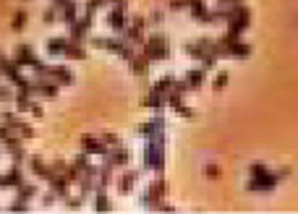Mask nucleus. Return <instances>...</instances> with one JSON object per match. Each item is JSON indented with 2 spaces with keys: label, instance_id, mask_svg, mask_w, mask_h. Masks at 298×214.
Wrapping results in <instances>:
<instances>
[{
  "label": "nucleus",
  "instance_id": "f257e3e1",
  "mask_svg": "<svg viewBox=\"0 0 298 214\" xmlns=\"http://www.w3.org/2000/svg\"><path fill=\"white\" fill-rule=\"evenodd\" d=\"M165 141H167V136L157 133L152 139H147V146H144V167L154 170L157 175H162V170H165Z\"/></svg>",
  "mask_w": 298,
  "mask_h": 214
},
{
  "label": "nucleus",
  "instance_id": "f03ea898",
  "mask_svg": "<svg viewBox=\"0 0 298 214\" xmlns=\"http://www.w3.org/2000/svg\"><path fill=\"white\" fill-rule=\"evenodd\" d=\"M141 52H144L149 58V63H154V60H165L170 55V42L165 34L160 32H154L144 39V44H141Z\"/></svg>",
  "mask_w": 298,
  "mask_h": 214
},
{
  "label": "nucleus",
  "instance_id": "7ed1b4c3",
  "mask_svg": "<svg viewBox=\"0 0 298 214\" xmlns=\"http://www.w3.org/2000/svg\"><path fill=\"white\" fill-rule=\"evenodd\" d=\"M165 193H167V180L160 175V178H154L149 186H147L144 196H141V204H144L147 209H154V206L165 198Z\"/></svg>",
  "mask_w": 298,
  "mask_h": 214
},
{
  "label": "nucleus",
  "instance_id": "20e7f679",
  "mask_svg": "<svg viewBox=\"0 0 298 214\" xmlns=\"http://www.w3.org/2000/svg\"><path fill=\"white\" fill-rule=\"evenodd\" d=\"M277 183H280L277 173L267 170L264 175H257V178H251V180L246 183V188H248V191H254V193H267V191H272V188L277 186Z\"/></svg>",
  "mask_w": 298,
  "mask_h": 214
},
{
  "label": "nucleus",
  "instance_id": "39448f33",
  "mask_svg": "<svg viewBox=\"0 0 298 214\" xmlns=\"http://www.w3.org/2000/svg\"><path fill=\"white\" fill-rule=\"evenodd\" d=\"M105 21H107V26L113 29L115 34H123V32H125V26H129V16H125V3L113 6V11H107Z\"/></svg>",
  "mask_w": 298,
  "mask_h": 214
},
{
  "label": "nucleus",
  "instance_id": "423d86ee",
  "mask_svg": "<svg viewBox=\"0 0 298 214\" xmlns=\"http://www.w3.org/2000/svg\"><path fill=\"white\" fill-rule=\"evenodd\" d=\"M165 131H167V123H165V115H162V113H157L154 118H149L147 123H141V126L136 128V133L144 136V139H152V136L165 133Z\"/></svg>",
  "mask_w": 298,
  "mask_h": 214
},
{
  "label": "nucleus",
  "instance_id": "0eeeda50",
  "mask_svg": "<svg viewBox=\"0 0 298 214\" xmlns=\"http://www.w3.org/2000/svg\"><path fill=\"white\" fill-rule=\"evenodd\" d=\"M92 21H94L92 13H84V16H78V19L71 24L68 39H71V42H84V39H87V34H89V29H92Z\"/></svg>",
  "mask_w": 298,
  "mask_h": 214
},
{
  "label": "nucleus",
  "instance_id": "6e6552de",
  "mask_svg": "<svg viewBox=\"0 0 298 214\" xmlns=\"http://www.w3.org/2000/svg\"><path fill=\"white\" fill-rule=\"evenodd\" d=\"M11 60H13L19 68H31L39 58H37V52H34V47H31V44H19V47L13 50V58H11Z\"/></svg>",
  "mask_w": 298,
  "mask_h": 214
},
{
  "label": "nucleus",
  "instance_id": "1a4fd4ad",
  "mask_svg": "<svg viewBox=\"0 0 298 214\" xmlns=\"http://www.w3.org/2000/svg\"><path fill=\"white\" fill-rule=\"evenodd\" d=\"M81 149L87 151V154L92 157V154H97V157H105L107 151H110V146L100 139V136H81Z\"/></svg>",
  "mask_w": 298,
  "mask_h": 214
},
{
  "label": "nucleus",
  "instance_id": "9d476101",
  "mask_svg": "<svg viewBox=\"0 0 298 214\" xmlns=\"http://www.w3.org/2000/svg\"><path fill=\"white\" fill-rule=\"evenodd\" d=\"M45 79H53L58 86H71L73 84V71L66 68V66H47Z\"/></svg>",
  "mask_w": 298,
  "mask_h": 214
},
{
  "label": "nucleus",
  "instance_id": "9b49d317",
  "mask_svg": "<svg viewBox=\"0 0 298 214\" xmlns=\"http://www.w3.org/2000/svg\"><path fill=\"white\" fill-rule=\"evenodd\" d=\"M58 19L63 24H68V26L78 19V3L76 0H63V3L58 6Z\"/></svg>",
  "mask_w": 298,
  "mask_h": 214
},
{
  "label": "nucleus",
  "instance_id": "f8f14e48",
  "mask_svg": "<svg viewBox=\"0 0 298 214\" xmlns=\"http://www.w3.org/2000/svg\"><path fill=\"white\" fill-rule=\"evenodd\" d=\"M102 159H105V162H110L113 167H125V165H129V159H131V151H129V149H123V146L118 144V146L110 149Z\"/></svg>",
  "mask_w": 298,
  "mask_h": 214
},
{
  "label": "nucleus",
  "instance_id": "ddd939ff",
  "mask_svg": "<svg viewBox=\"0 0 298 214\" xmlns=\"http://www.w3.org/2000/svg\"><path fill=\"white\" fill-rule=\"evenodd\" d=\"M21 183H24V173H21L19 165H13L8 173L0 175V188H19Z\"/></svg>",
  "mask_w": 298,
  "mask_h": 214
},
{
  "label": "nucleus",
  "instance_id": "4468645a",
  "mask_svg": "<svg viewBox=\"0 0 298 214\" xmlns=\"http://www.w3.org/2000/svg\"><path fill=\"white\" fill-rule=\"evenodd\" d=\"M29 167H31V173H34L39 180H45V183H50L53 180V167L50 165H47V162H42V157H31L29 159Z\"/></svg>",
  "mask_w": 298,
  "mask_h": 214
},
{
  "label": "nucleus",
  "instance_id": "2eb2a0df",
  "mask_svg": "<svg viewBox=\"0 0 298 214\" xmlns=\"http://www.w3.org/2000/svg\"><path fill=\"white\" fill-rule=\"evenodd\" d=\"M188 13H191V19H196L199 24H209V8L204 0H188Z\"/></svg>",
  "mask_w": 298,
  "mask_h": 214
},
{
  "label": "nucleus",
  "instance_id": "dca6fc26",
  "mask_svg": "<svg viewBox=\"0 0 298 214\" xmlns=\"http://www.w3.org/2000/svg\"><path fill=\"white\" fill-rule=\"evenodd\" d=\"M251 52H254V47L241 39H235V42H228V58H235V60H246Z\"/></svg>",
  "mask_w": 298,
  "mask_h": 214
},
{
  "label": "nucleus",
  "instance_id": "f3484780",
  "mask_svg": "<svg viewBox=\"0 0 298 214\" xmlns=\"http://www.w3.org/2000/svg\"><path fill=\"white\" fill-rule=\"evenodd\" d=\"M139 170H125L120 178H118V191L120 193H131L134 191V186H136V180H139Z\"/></svg>",
  "mask_w": 298,
  "mask_h": 214
},
{
  "label": "nucleus",
  "instance_id": "a211bd4d",
  "mask_svg": "<svg viewBox=\"0 0 298 214\" xmlns=\"http://www.w3.org/2000/svg\"><path fill=\"white\" fill-rule=\"evenodd\" d=\"M204 79H207V71L204 68H191L186 73V84H188V91H196V89H201V84H204Z\"/></svg>",
  "mask_w": 298,
  "mask_h": 214
},
{
  "label": "nucleus",
  "instance_id": "6ab92c4d",
  "mask_svg": "<svg viewBox=\"0 0 298 214\" xmlns=\"http://www.w3.org/2000/svg\"><path fill=\"white\" fill-rule=\"evenodd\" d=\"M141 102H144V107H149V110H154V113H162L165 110V107H167V102H165V94H160V91H149V94L144 97V99H141Z\"/></svg>",
  "mask_w": 298,
  "mask_h": 214
},
{
  "label": "nucleus",
  "instance_id": "aec40b11",
  "mask_svg": "<svg viewBox=\"0 0 298 214\" xmlns=\"http://www.w3.org/2000/svg\"><path fill=\"white\" fill-rule=\"evenodd\" d=\"M66 47H68V37H50L47 39V55H53V58H63Z\"/></svg>",
  "mask_w": 298,
  "mask_h": 214
},
{
  "label": "nucleus",
  "instance_id": "412c9836",
  "mask_svg": "<svg viewBox=\"0 0 298 214\" xmlns=\"http://www.w3.org/2000/svg\"><path fill=\"white\" fill-rule=\"evenodd\" d=\"M47 186H50V191H53L58 198H66V196H68V186H71V183L66 180V175H53V180L47 183Z\"/></svg>",
  "mask_w": 298,
  "mask_h": 214
},
{
  "label": "nucleus",
  "instance_id": "4be33fe9",
  "mask_svg": "<svg viewBox=\"0 0 298 214\" xmlns=\"http://www.w3.org/2000/svg\"><path fill=\"white\" fill-rule=\"evenodd\" d=\"M129 66H131V71H134L136 76H147V73H149V58H147L144 52H136Z\"/></svg>",
  "mask_w": 298,
  "mask_h": 214
},
{
  "label": "nucleus",
  "instance_id": "5701e85b",
  "mask_svg": "<svg viewBox=\"0 0 298 214\" xmlns=\"http://www.w3.org/2000/svg\"><path fill=\"white\" fill-rule=\"evenodd\" d=\"M63 58H68V60H84L87 58L84 42H71L68 39V47H66V52H63Z\"/></svg>",
  "mask_w": 298,
  "mask_h": 214
},
{
  "label": "nucleus",
  "instance_id": "b1692460",
  "mask_svg": "<svg viewBox=\"0 0 298 214\" xmlns=\"http://www.w3.org/2000/svg\"><path fill=\"white\" fill-rule=\"evenodd\" d=\"M183 52H186L188 58H194V60H199V63H201V58H204V55H207V50H204V47H201V44H199V42H186V44H183Z\"/></svg>",
  "mask_w": 298,
  "mask_h": 214
},
{
  "label": "nucleus",
  "instance_id": "393cba45",
  "mask_svg": "<svg viewBox=\"0 0 298 214\" xmlns=\"http://www.w3.org/2000/svg\"><path fill=\"white\" fill-rule=\"evenodd\" d=\"M92 196H94V209H97V211H107V209H113V204H110V198H107V193H105L102 188H97Z\"/></svg>",
  "mask_w": 298,
  "mask_h": 214
},
{
  "label": "nucleus",
  "instance_id": "a878e982",
  "mask_svg": "<svg viewBox=\"0 0 298 214\" xmlns=\"http://www.w3.org/2000/svg\"><path fill=\"white\" fill-rule=\"evenodd\" d=\"M37 193H39V191H37V186H31V183H26V180L21 183L19 188H16V196H19L21 201H29V198H34Z\"/></svg>",
  "mask_w": 298,
  "mask_h": 214
},
{
  "label": "nucleus",
  "instance_id": "bb28decb",
  "mask_svg": "<svg viewBox=\"0 0 298 214\" xmlns=\"http://www.w3.org/2000/svg\"><path fill=\"white\" fill-rule=\"evenodd\" d=\"M173 84H176V76H173V73H165L162 79L157 81L152 89H154V91H160V94H167V91L173 89Z\"/></svg>",
  "mask_w": 298,
  "mask_h": 214
},
{
  "label": "nucleus",
  "instance_id": "cd10ccee",
  "mask_svg": "<svg viewBox=\"0 0 298 214\" xmlns=\"http://www.w3.org/2000/svg\"><path fill=\"white\" fill-rule=\"evenodd\" d=\"M26 21H29V13L26 11H16V16L11 21V29H13V32H21V29L26 26Z\"/></svg>",
  "mask_w": 298,
  "mask_h": 214
},
{
  "label": "nucleus",
  "instance_id": "c85d7f7f",
  "mask_svg": "<svg viewBox=\"0 0 298 214\" xmlns=\"http://www.w3.org/2000/svg\"><path fill=\"white\" fill-rule=\"evenodd\" d=\"M228 81H230V73H228V71H220V73L215 76V84H212L215 91H223V89L228 86Z\"/></svg>",
  "mask_w": 298,
  "mask_h": 214
},
{
  "label": "nucleus",
  "instance_id": "c756f323",
  "mask_svg": "<svg viewBox=\"0 0 298 214\" xmlns=\"http://www.w3.org/2000/svg\"><path fill=\"white\" fill-rule=\"evenodd\" d=\"M102 6H110V0H87V6H84V13H97Z\"/></svg>",
  "mask_w": 298,
  "mask_h": 214
},
{
  "label": "nucleus",
  "instance_id": "7c9ffc66",
  "mask_svg": "<svg viewBox=\"0 0 298 214\" xmlns=\"http://www.w3.org/2000/svg\"><path fill=\"white\" fill-rule=\"evenodd\" d=\"M71 165H76V167H78V170H81V173H84V170H87V167H89L92 162H89V154H87V151H81V154H76V159H73Z\"/></svg>",
  "mask_w": 298,
  "mask_h": 214
},
{
  "label": "nucleus",
  "instance_id": "2f4dec72",
  "mask_svg": "<svg viewBox=\"0 0 298 214\" xmlns=\"http://www.w3.org/2000/svg\"><path fill=\"white\" fill-rule=\"evenodd\" d=\"M42 21L45 24H55L58 21V6H50L45 13H42Z\"/></svg>",
  "mask_w": 298,
  "mask_h": 214
},
{
  "label": "nucleus",
  "instance_id": "473e14b6",
  "mask_svg": "<svg viewBox=\"0 0 298 214\" xmlns=\"http://www.w3.org/2000/svg\"><path fill=\"white\" fill-rule=\"evenodd\" d=\"M267 170H270L267 165H262V162H254V165L248 167V175H251V178H257V175H264Z\"/></svg>",
  "mask_w": 298,
  "mask_h": 214
},
{
  "label": "nucleus",
  "instance_id": "72a5a7b5",
  "mask_svg": "<svg viewBox=\"0 0 298 214\" xmlns=\"http://www.w3.org/2000/svg\"><path fill=\"white\" fill-rule=\"evenodd\" d=\"M100 139H102V141H105V144H107L110 149H113V146H118V144H120V136H118V133H102V136H100Z\"/></svg>",
  "mask_w": 298,
  "mask_h": 214
},
{
  "label": "nucleus",
  "instance_id": "f704fd0d",
  "mask_svg": "<svg viewBox=\"0 0 298 214\" xmlns=\"http://www.w3.org/2000/svg\"><path fill=\"white\" fill-rule=\"evenodd\" d=\"M173 110H176L181 118H194V110H191V107H188V104H183V102H178L176 107H173Z\"/></svg>",
  "mask_w": 298,
  "mask_h": 214
},
{
  "label": "nucleus",
  "instance_id": "c9c22d12",
  "mask_svg": "<svg viewBox=\"0 0 298 214\" xmlns=\"http://www.w3.org/2000/svg\"><path fill=\"white\" fill-rule=\"evenodd\" d=\"M63 201H66V206H68V209H78V206L84 204V198H81V196H66Z\"/></svg>",
  "mask_w": 298,
  "mask_h": 214
},
{
  "label": "nucleus",
  "instance_id": "e433bc0d",
  "mask_svg": "<svg viewBox=\"0 0 298 214\" xmlns=\"http://www.w3.org/2000/svg\"><path fill=\"white\" fill-rule=\"evenodd\" d=\"M162 21H165V13H162V11H152L149 19H147V24H154V26H160Z\"/></svg>",
  "mask_w": 298,
  "mask_h": 214
},
{
  "label": "nucleus",
  "instance_id": "4c0bfd02",
  "mask_svg": "<svg viewBox=\"0 0 298 214\" xmlns=\"http://www.w3.org/2000/svg\"><path fill=\"white\" fill-rule=\"evenodd\" d=\"M235 6H243V0H217V8H225V11H230Z\"/></svg>",
  "mask_w": 298,
  "mask_h": 214
},
{
  "label": "nucleus",
  "instance_id": "58836bf2",
  "mask_svg": "<svg viewBox=\"0 0 298 214\" xmlns=\"http://www.w3.org/2000/svg\"><path fill=\"white\" fill-rule=\"evenodd\" d=\"M50 167H53V173H55V175H63V173H66V167H68V162H66V159H55Z\"/></svg>",
  "mask_w": 298,
  "mask_h": 214
},
{
  "label": "nucleus",
  "instance_id": "ea45409f",
  "mask_svg": "<svg viewBox=\"0 0 298 214\" xmlns=\"http://www.w3.org/2000/svg\"><path fill=\"white\" fill-rule=\"evenodd\" d=\"M204 175L212 178V180H217V178H220V167H217V165H207V167H204Z\"/></svg>",
  "mask_w": 298,
  "mask_h": 214
},
{
  "label": "nucleus",
  "instance_id": "a19ab883",
  "mask_svg": "<svg viewBox=\"0 0 298 214\" xmlns=\"http://www.w3.org/2000/svg\"><path fill=\"white\" fill-rule=\"evenodd\" d=\"M167 8L170 11H183V8H188V0H170Z\"/></svg>",
  "mask_w": 298,
  "mask_h": 214
},
{
  "label": "nucleus",
  "instance_id": "79ce46f5",
  "mask_svg": "<svg viewBox=\"0 0 298 214\" xmlns=\"http://www.w3.org/2000/svg\"><path fill=\"white\" fill-rule=\"evenodd\" d=\"M11 99H13V91H11L8 86L0 84V102H11Z\"/></svg>",
  "mask_w": 298,
  "mask_h": 214
},
{
  "label": "nucleus",
  "instance_id": "37998d69",
  "mask_svg": "<svg viewBox=\"0 0 298 214\" xmlns=\"http://www.w3.org/2000/svg\"><path fill=\"white\" fill-rule=\"evenodd\" d=\"M29 113H31V115H34V118H42V115H45V110H42V104H39V102H34V99H31V107H29Z\"/></svg>",
  "mask_w": 298,
  "mask_h": 214
},
{
  "label": "nucleus",
  "instance_id": "c03bdc74",
  "mask_svg": "<svg viewBox=\"0 0 298 214\" xmlns=\"http://www.w3.org/2000/svg\"><path fill=\"white\" fill-rule=\"evenodd\" d=\"M8 209H11V211H26V209H29V201H21V198H19V201H13Z\"/></svg>",
  "mask_w": 298,
  "mask_h": 214
},
{
  "label": "nucleus",
  "instance_id": "a18cd8bd",
  "mask_svg": "<svg viewBox=\"0 0 298 214\" xmlns=\"http://www.w3.org/2000/svg\"><path fill=\"white\" fill-rule=\"evenodd\" d=\"M55 198H58V196L50 191V193H45V196H42V204H45V206H53V204H55Z\"/></svg>",
  "mask_w": 298,
  "mask_h": 214
},
{
  "label": "nucleus",
  "instance_id": "49530a36",
  "mask_svg": "<svg viewBox=\"0 0 298 214\" xmlns=\"http://www.w3.org/2000/svg\"><path fill=\"white\" fill-rule=\"evenodd\" d=\"M288 175H290V167H282V170H277V178H280V180H285Z\"/></svg>",
  "mask_w": 298,
  "mask_h": 214
},
{
  "label": "nucleus",
  "instance_id": "de8ad7c7",
  "mask_svg": "<svg viewBox=\"0 0 298 214\" xmlns=\"http://www.w3.org/2000/svg\"><path fill=\"white\" fill-rule=\"evenodd\" d=\"M118 3H125V0H110V6H118Z\"/></svg>",
  "mask_w": 298,
  "mask_h": 214
},
{
  "label": "nucleus",
  "instance_id": "09e8293b",
  "mask_svg": "<svg viewBox=\"0 0 298 214\" xmlns=\"http://www.w3.org/2000/svg\"><path fill=\"white\" fill-rule=\"evenodd\" d=\"M63 3V0H53V6H60Z\"/></svg>",
  "mask_w": 298,
  "mask_h": 214
},
{
  "label": "nucleus",
  "instance_id": "8fccbe9b",
  "mask_svg": "<svg viewBox=\"0 0 298 214\" xmlns=\"http://www.w3.org/2000/svg\"><path fill=\"white\" fill-rule=\"evenodd\" d=\"M3 58H6V55H3V50H0V60H3Z\"/></svg>",
  "mask_w": 298,
  "mask_h": 214
}]
</instances>
